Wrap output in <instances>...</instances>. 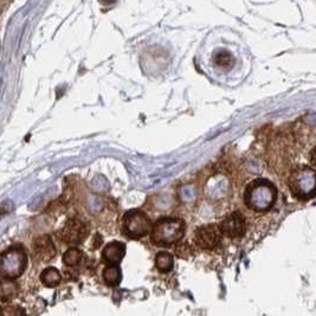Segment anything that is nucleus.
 <instances>
[{"label": "nucleus", "instance_id": "1", "mask_svg": "<svg viewBox=\"0 0 316 316\" xmlns=\"http://www.w3.org/2000/svg\"><path fill=\"white\" fill-rule=\"evenodd\" d=\"M199 58L209 76H228L237 63L233 51L222 39H218V45L209 43L208 48H203Z\"/></svg>", "mask_w": 316, "mask_h": 316}, {"label": "nucleus", "instance_id": "2", "mask_svg": "<svg viewBox=\"0 0 316 316\" xmlns=\"http://www.w3.org/2000/svg\"><path fill=\"white\" fill-rule=\"evenodd\" d=\"M277 200L276 186L266 179H255L247 184L244 192V203L256 212L269 211Z\"/></svg>", "mask_w": 316, "mask_h": 316}, {"label": "nucleus", "instance_id": "3", "mask_svg": "<svg viewBox=\"0 0 316 316\" xmlns=\"http://www.w3.org/2000/svg\"><path fill=\"white\" fill-rule=\"evenodd\" d=\"M185 230L186 226L180 218H159L152 228L151 241L158 246H170L181 241Z\"/></svg>", "mask_w": 316, "mask_h": 316}, {"label": "nucleus", "instance_id": "4", "mask_svg": "<svg viewBox=\"0 0 316 316\" xmlns=\"http://www.w3.org/2000/svg\"><path fill=\"white\" fill-rule=\"evenodd\" d=\"M288 185L294 197L309 200L316 195V171L309 166L299 165L291 171Z\"/></svg>", "mask_w": 316, "mask_h": 316}, {"label": "nucleus", "instance_id": "5", "mask_svg": "<svg viewBox=\"0 0 316 316\" xmlns=\"http://www.w3.org/2000/svg\"><path fill=\"white\" fill-rule=\"evenodd\" d=\"M27 265L25 250L20 245H13L1 255V275L6 280H15L21 276Z\"/></svg>", "mask_w": 316, "mask_h": 316}, {"label": "nucleus", "instance_id": "6", "mask_svg": "<svg viewBox=\"0 0 316 316\" xmlns=\"http://www.w3.org/2000/svg\"><path fill=\"white\" fill-rule=\"evenodd\" d=\"M151 219L139 209L128 210L122 218V232L130 239H140L152 232Z\"/></svg>", "mask_w": 316, "mask_h": 316}, {"label": "nucleus", "instance_id": "7", "mask_svg": "<svg viewBox=\"0 0 316 316\" xmlns=\"http://www.w3.org/2000/svg\"><path fill=\"white\" fill-rule=\"evenodd\" d=\"M88 233L89 228L86 222H83L80 218H70L62 228L59 237L65 244L75 246V245L83 243Z\"/></svg>", "mask_w": 316, "mask_h": 316}, {"label": "nucleus", "instance_id": "8", "mask_svg": "<svg viewBox=\"0 0 316 316\" xmlns=\"http://www.w3.org/2000/svg\"><path fill=\"white\" fill-rule=\"evenodd\" d=\"M222 232L219 225L209 224L198 228L194 232V241L199 247L205 250H213L219 246L222 242Z\"/></svg>", "mask_w": 316, "mask_h": 316}, {"label": "nucleus", "instance_id": "9", "mask_svg": "<svg viewBox=\"0 0 316 316\" xmlns=\"http://www.w3.org/2000/svg\"><path fill=\"white\" fill-rule=\"evenodd\" d=\"M220 232L228 238H241L246 231V222L241 212L235 211L228 214L219 224Z\"/></svg>", "mask_w": 316, "mask_h": 316}, {"label": "nucleus", "instance_id": "10", "mask_svg": "<svg viewBox=\"0 0 316 316\" xmlns=\"http://www.w3.org/2000/svg\"><path fill=\"white\" fill-rule=\"evenodd\" d=\"M126 255V245L121 242H110L102 251L103 262L108 265H119Z\"/></svg>", "mask_w": 316, "mask_h": 316}, {"label": "nucleus", "instance_id": "11", "mask_svg": "<svg viewBox=\"0 0 316 316\" xmlns=\"http://www.w3.org/2000/svg\"><path fill=\"white\" fill-rule=\"evenodd\" d=\"M34 252L38 260L46 262V261L53 260L56 255V249L53 241L49 236H42L37 238L34 243Z\"/></svg>", "mask_w": 316, "mask_h": 316}, {"label": "nucleus", "instance_id": "12", "mask_svg": "<svg viewBox=\"0 0 316 316\" xmlns=\"http://www.w3.org/2000/svg\"><path fill=\"white\" fill-rule=\"evenodd\" d=\"M103 281L108 287H116L122 281V271L119 265H107L103 270Z\"/></svg>", "mask_w": 316, "mask_h": 316}, {"label": "nucleus", "instance_id": "13", "mask_svg": "<svg viewBox=\"0 0 316 316\" xmlns=\"http://www.w3.org/2000/svg\"><path fill=\"white\" fill-rule=\"evenodd\" d=\"M61 272L57 270L56 268H53V266H49V268L44 269L42 274H40V281L48 288L57 287L59 284V282H61Z\"/></svg>", "mask_w": 316, "mask_h": 316}, {"label": "nucleus", "instance_id": "14", "mask_svg": "<svg viewBox=\"0 0 316 316\" xmlns=\"http://www.w3.org/2000/svg\"><path fill=\"white\" fill-rule=\"evenodd\" d=\"M155 265L160 272H170L174 265L173 256L167 251L159 252L155 258Z\"/></svg>", "mask_w": 316, "mask_h": 316}, {"label": "nucleus", "instance_id": "15", "mask_svg": "<svg viewBox=\"0 0 316 316\" xmlns=\"http://www.w3.org/2000/svg\"><path fill=\"white\" fill-rule=\"evenodd\" d=\"M83 252L77 247H70L63 255V263L68 266H76L81 263Z\"/></svg>", "mask_w": 316, "mask_h": 316}, {"label": "nucleus", "instance_id": "16", "mask_svg": "<svg viewBox=\"0 0 316 316\" xmlns=\"http://www.w3.org/2000/svg\"><path fill=\"white\" fill-rule=\"evenodd\" d=\"M17 294V284L13 283L11 280H2L1 283V296L2 301H5L6 298H11Z\"/></svg>", "mask_w": 316, "mask_h": 316}, {"label": "nucleus", "instance_id": "17", "mask_svg": "<svg viewBox=\"0 0 316 316\" xmlns=\"http://www.w3.org/2000/svg\"><path fill=\"white\" fill-rule=\"evenodd\" d=\"M2 316H26L25 312L20 307L11 304L2 307Z\"/></svg>", "mask_w": 316, "mask_h": 316}, {"label": "nucleus", "instance_id": "18", "mask_svg": "<svg viewBox=\"0 0 316 316\" xmlns=\"http://www.w3.org/2000/svg\"><path fill=\"white\" fill-rule=\"evenodd\" d=\"M309 161H310V163H312L313 166H315V167H316V146L314 147V148L312 149V151H310Z\"/></svg>", "mask_w": 316, "mask_h": 316}]
</instances>
